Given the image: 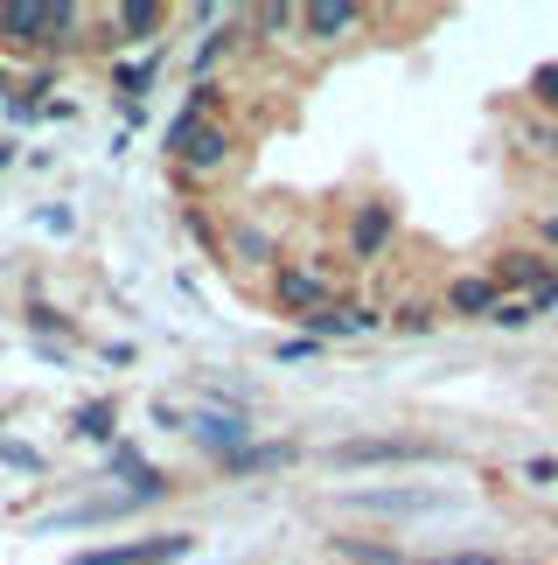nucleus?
<instances>
[{
    "instance_id": "6ab92c4d",
    "label": "nucleus",
    "mask_w": 558,
    "mask_h": 565,
    "mask_svg": "<svg viewBox=\"0 0 558 565\" xmlns=\"http://www.w3.org/2000/svg\"><path fill=\"white\" fill-rule=\"evenodd\" d=\"M524 475H530V482H538V489H551V482H558V461H530Z\"/></svg>"
},
{
    "instance_id": "f03ea898",
    "label": "nucleus",
    "mask_w": 558,
    "mask_h": 565,
    "mask_svg": "<svg viewBox=\"0 0 558 565\" xmlns=\"http://www.w3.org/2000/svg\"><path fill=\"white\" fill-rule=\"evenodd\" d=\"M405 461H433L426 440H350L335 447V468H405Z\"/></svg>"
},
{
    "instance_id": "dca6fc26",
    "label": "nucleus",
    "mask_w": 558,
    "mask_h": 565,
    "mask_svg": "<svg viewBox=\"0 0 558 565\" xmlns=\"http://www.w3.org/2000/svg\"><path fill=\"white\" fill-rule=\"evenodd\" d=\"M489 321H503V329H524L530 308H524V300H496V308H489Z\"/></svg>"
},
{
    "instance_id": "6e6552de",
    "label": "nucleus",
    "mask_w": 558,
    "mask_h": 565,
    "mask_svg": "<svg viewBox=\"0 0 558 565\" xmlns=\"http://www.w3.org/2000/svg\"><path fill=\"white\" fill-rule=\"evenodd\" d=\"M175 154H182L189 168H217V161L230 154V134H217V126H196V134H189Z\"/></svg>"
},
{
    "instance_id": "20e7f679",
    "label": "nucleus",
    "mask_w": 558,
    "mask_h": 565,
    "mask_svg": "<svg viewBox=\"0 0 558 565\" xmlns=\"http://www.w3.org/2000/svg\"><path fill=\"white\" fill-rule=\"evenodd\" d=\"M350 510H377V516H419V510H433L440 495H426V489H356V495H342Z\"/></svg>"
},
{
    "instance_id": "1a4fd4ad",
    "label": "nucleus",
    "mask_w": 558,
    "mask_h": 565,
    "mask_svg": "<svg viewBox=\"0 0 558 565\" xmlns=\"http://www.w3.org/2000/svg\"><path fill=\"white\" fill-rule=\"evenodd\" d=\"M300 21H308L314 35H342V29L363 21V8H350V0H321V8H300Z\"/></svg>"
},
{
    "instance_id": "0eeeda50",
    "label": "nucleus",
    "mask_w": 558,
    "mask_h": 565,
    "mask_svg": "<svg viewBox=\"0 0 558 565\" xmlns=\"http://www.w3.org/2000/svg\"><path fill=\"white\" fill-rule=\"evenodd\" d=\"M189 426H196V440L217 447V454H238L245 447V419H238V412H196Z\"/></svg>"
},
{
    "instance_id": "ddd939ff",
    "label": "nucleus",
    "mask_w": 558,
    "mask_h": 565,
    "mask_svg": "<svg viewBox=\"0 0 558 565\" xmlns=\"http://www.w3.org/2000/svg\"><path fill=\"white\" fill-rule=\"evenodd\" d=\"M112 29H119V42H140L147 29H161V8H119Z\"/></svg>"
},
{
    "instance_id": "412c9836",
    "label": "nucleus",
    "mask_w": 558,
    "mask_h": 565,
    "mask_svg": "<svg viewBox=\"0 0 558 565\" xmlns=\"http://www.w3.org/2000/svg\"><path fill=\"white\" fill-rule=\"evenodd\" d=\"M440 565H503V558H489V552H454V558H440Z\"/></svg>"
},
{
    "instance_id": "4468645a",
    "label": "nucleus",
    "mask_w": 558,
    "mask_h": 565,
    "mask_svg": "<svg viewBox=\"0 0 558 565\" xmlns=\"http://www.w3.org/2000/svg\"><path fill=\"white\" fill-rule=\"evenodd\" d=\"M335 552H342V558H356V565H405L398 552H384V545H356V537H335Z\"/></svg>"
},
{
    "instance_id": "2eb2a0df",
    "label": "nucleus",
    "mask_w": 558,
    "mask_h": 565,
    "mask_svg": "<svg viewBox=\"0 0 558 565\" xmlns=\"http://www.w3.org/2000/svg\"><path fill=\"white\" fill-rule=\"evenodd\" d=\"M112 426H119L112 405H84V412H77V433H92V440H112Z\"/></svg>"
},
{
    "instance_id": "9d476101",
    "label": "nucleus",
    "mask_w": 558,
    "mask_h": 565,
    "mask_svg": "<svg viewBox=\"0 0 558 565\" xmlns=\"http://www.w3.org/2000/svg\"><path fill=\"white\" fill-rule=\"evenodd\" d=\"M300 321H308L314 335H356V329H371V315H363V308H335V300H329V308H314V315H300Z\"/></svg>"
},
{
    "instance_id": "f8f14e48",
    "label": "nucleus",
    "mask_w": 558,
    "mask_h": 565,
    "mask_svg": "<svg viewBox=\"0 0 558 565\" xmlns=\"http://www.w3.org/2000/svg\"><path fill=\"white\" fill-rule=\"evenodd\" d=\"M496 287H489V279H461V287L454 294H447V308H454V315H489V308H496Z\"/></svg>"
},
{
    "instance_id": "7ed1b4c3",
    "label": "nucleus",
    "mask_w": 558,
    "mask_h": 565,
    "mask_svg": "<svg viewBox=\"0 0 558 565\" xmlns=\"http://www.w3.org/2000/svg\"><path fill=\"white\" fill-rule=\"evenodd\" d=\"M189 537H147V545H98V552H77V565H168L182 558Z\"/></svg>"
},
{
    "instance_id": "aec40b11",
    "label": "nucleus",
    "mask_w": 558,
    "mask_h": 565,
    "mask_svg": "<svg viewBox=\"0 0 558 565\" xmlns=\"http://www.w3.org/2000/svg\"><path fill=\"white\" fill-rule=\"evenodd\" d=\"M530 147H545V154H558V126H530Z\"/></svg>"
},
{
    "instance_id": "9b49d317",
    "label": "nucleus",
    "mask_w": 558,
    "mask_h": 565,
    "mask_svg": "<svg viewBox=\"0 0 558 565\" xmlns=\"http://www.w3.org/2000/svg\"><path fill=\"white\" fill-rule=\"evenodd\" d=\"M293 461V447H238V454H224V475H259V468H287Z\"/></svg>"
},
{
    "instance_id": "f3484780",
    "label": "nucleus",
    "mask_w": 558,
    "mask_h": 565,
    "mask_svg": "<svg viewBox=\"0 0 558 565\" xmlns=\"http://www.w3.org/2000/svg\"><path fill=\"white\" fill-rule=\"evenodd\" d=\"M0 461H8V468H42V454L21 447V440H0Z\"/></svg>"
},
{
    "instance_id": "4be33fe9",
    "label": "nucleus",
    "mask_w": 558,
    "mask_h": 565,
    "mask_svg": "<svg viewBox=\"0 0 558 565\" xmlns=\"http://www.w3.org/2000/svg\"><path fill=\"white\" fill-rule=\"evenodd\" d=\"M545 245H551V252H558V216H545Z\"/></svg>"
},
{
    "instance_id": "a211bd4d",
    "label": "nucleus",
    "mask_w": 558,
    "mask_h": 565,
    "mask_svg": "<svg viewBox=\"0 0 558 565\" xmlns=\"http://www.w3.org/2000/svg\"><path fill=\"white\" fill-rule=\"evenodd\" d=\"M530 92H538L545 105H558V71H538V77H530Z\"/></svg>"
},
{
    "instance_id": "423d86ee",
    "label": "nucleus",
    "mask_w": 558,
    "mask_h": 565,
    "mask_svg": "<svg viewBox=\"0 0 558 565\" xmlns=\"http://www.w3.org/2000/svg\"><path fill=\"white\" fill-rule=\"evenodd\" d=\"M384 237H391V203H363L356 224H350V252H356V258H377Z\"/></svg>"
},
{
    "instance_id": "f257e3e1",
    "label": "nucleus",
    "mask_w": 558,
    "mask_h": 565,
    "mask_svg": "<svg viewBox=\"0 0 558 565\" xmlns=\"http://www.w3.org/2000/svg\"><path fill=\"white\" fill-rule=\"evenodd\" d=\"M71 29H77V8H35V0H8L0 8V35L8 42H71Z\"/></svg>"
},
{
    "instance_id": "39448f33",
    "label": "nucleus",
    "mask_w": 558,
    "mask_h": 565,
    "mask_svg": "<svg viewBox=\"0 0 558 565\" xmlns=\"http://www.w3.org/2000/svg\"><path fill=\"white\" fill-rule=\"evenodd\" d=\"M279 308H293V315H314V308H329V287H321V273H308V266H287V273H279Z\"/></svg>"
}]
</instances>
